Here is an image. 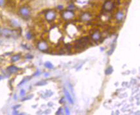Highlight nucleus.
<instances>
[{"label": "nucleus", "mask_w": 140, "mask_h": 115, "mask_svg": "<svg viewBox=\"0 0 140 115\" xmlns=\"http://www.w3.org/2000/svg\"><path fill=\"white\" fill-rule=\"evenodd\" d=\"M25 91H24V90H21V91H20V95L21 96V97H24V95H25Z\"/></svg>", "instance_id": "nucleus-15"}, {"label": "nucleus", "mask_w": 140, "mask_h": 115, "mask_svg": "<svg viewBox=\"0 0 140 115\" xmlns=\"http://www.w3.org/2000/svg\"><path fill=\"white\" fill-rule=\"evenodd\" d=\"M44 66L48 68H53V65H52V63L50 61H47L44 63Z\"/></svg>", "instance_id": "nucleus-13"}, {"label": "nucleus", "mask_w": 140, "mask_h": 115, "mask_svg": "<svg viewBox=\"0 0 140 115\" xmlns=\"http://www.w3.org/2000/svg\"><path fill=\"white\" fill-rule=\"evenodd\" d=\"M27 38H28V40H30V39H31L32 38V34H31V33L30 32H28L27 33Z\"/></svg>", "instance_id": "nucleus-16"}, {"label": "nucleus", "mask_w": 140, "mask_h": 115, "mask_svg": "<svg viewBox=\"0 0 140 115\" xmlns=\"http://www.w3.org/2000/svg\"><path fill=\"white\" fill-rule=\"evenodd\" d=\"M3 2V0H0V4H1V5H2Z\"/></svg>", "instance_id": "nucleus-19"}, {"label": "nucleus", "mask_w": 140, "mask_h": 115, "mask_svg": "<svg viewBox=\"0 0 140 115\" xmlns=\"http://www.w3.org/2000/svg\"><path fill=\"white\" fill-rule=\"evenodd\" d=\"M73 17H74V13L71 10H68L64 11L63 14V19L66 20V21L71 19Z\"/></svg>", "instance_id": "nucleus-3"}, {"label": "nucleus", "mask_w": 140, "mask_h": 115, "mask_svg": "<svg viewBox=\"0 0 140 115\" xmlns=\"http://www.w3.org/2000/svg\"><path fill=\"white\" fill-rule=\"evenodd\" d=\"M65 110H66V114H70V111H69V109H68V108L67 107H65Z\"/></svg>", "instance_id": "nucleus-17"}, {"label": "nucleus", "mask_w": 140, "mask_h": 115, "mask_svg": "<svg viewBox=\"0 0 140 115\" xmlns=\"http://www.w3.org/2000/svg\"><path fill=\"white\" fill-rule=\"evenodd\" d=\"M114 8V4L112 1H105L104 5H103V8L105 11L110 12Z\"/></svg>", "instance_id": "nucleus-5"}, {"label": "nucleus", "mask_w": 140, "mask_h": 115, "mask_svg": "<svg viewBox=\"0 0 140 115\" xmlns=\"http://www.w3.org/2000/svg\"><path fill=\"white\" fill-rule=\"evenodd\" d=\"M19 70V68L14 65H11L7 68V70H8V72L11 73V74H14V73L16 72Z\"/></svg>", "instance_id": "nucleus-8"}, {"label": "nucleus", "mask_w": 140, "mask_h": 115, "mask_svg": "<svg viewBox=\"0 0 140 115\" xmlns=\"http://www.w3.org/2000/svg\"><path fill=\"white\" fill-rule=\"evenodd\" d=\"M20 58H21V56H20V54H15V55H14L12 57L11 60H12V61H13V62H15V61L19 60Z\"/></svg>", "instance_id": "nucleus-12"}, {"label": "nucleus", "mask_w": 140, "mask_h": 115, "mask_svg": "<svg viewBox=\"0 0 140 115\" xmlns=\"http://www.w3.org/2000/svg\"><path fill=\"white\" fill-rule=\"evenodd\" d=\"M64 93H65V95H66V98H67L68 100L69 101V102H70V104H73V98H72L71 96L70 93H69V91H68V90H66V89H64Z\"/></svg>", "instance_id": "nucleus-10"}, {"label": "nucleus", "mask_w": 140, "mask_h": 115, "mask_svg": "<svg viewBox=\"0 0 140 115\" xmlns=\"http://www.w3.org/2000/svg\"><path fill=\"white\" fill-rule=\"evenodd\" d=\"M1 34L3 36L7 37H12L13 35H15V31H12V30H8V29H3L1 31Z\"/></svg>", "instance_id": "nucleus-6"}, {"label": "nucleus", "mask_w": 140, "mask_h": 115, "mask_svg": "<svg viewBox=\"0 0 140 115\" xmlns=\"http://www.w3.org/2000/svg\"><path fill=\"white\" fill-rule=\"evenodd\" d=\"M46 83H37V85H40V84H45Z\"/></svg>", "instance_id": "nucleus-18"}, {"label": "nucleus", "mask_w": 140, "mask_h": 115, "mask_svg": "<svg viewBox=\"0 0 140 115\" xmlns=\"http://www.w3.org/2000/svg\"><path fill=\"white\" fill-rule=\"evenodd\" d=\"M37 47L41 51H45L48 49V45L46 42L41 41L37 44Z\"/></svg>", "instance_id": "nucleus-4"}, {"label": "nucleus", "mask_w": 140, "mask_h": 115, "mask_svg": "<svg viewBox=\"0 0 140 115\" xmlns=\"http://www.w3.org/2000/svg\"><path fill=\"white\" fill-rule=\"evenodd\" d=\"M123 13L121 11H118V12L116 14V19H117V21H121L123 18Z\"/></svg>", "instance_id": "nucleus-11"}, {"label": "nucleus", "mask_w": 140, "mask_h": 115, "mask_svg": "<svg viewBox=\"0 0 140 115\" xmlns=\"http://www.w3.org/2000/svg\"><path fill=\"white\" fill-rule=\"evenodd\" d=\"M91 38L94 41H98L101 38V33L98 31H95L92 34Z\"/></svg>", "instance_id": "nucleus-7"}, {"label": "nucleus", "mask_w": 140, "mask_h": 115, "mask_svg": "<svg viewBox=\"0 0 140 115\" xmlns=\"http://www.w3.org/2000/svg\"><path fill=\"white\" fill-rule=\"evenodd\" d=\"M112 67H109V68L107 69L106 71H105V74H106L107 75L110 74H111V73H112Z\"/></svg>", "instance_id": "nucleus-14"}, {"label": "nucleus", "mask_w": 140, "mask_h": 115, "mask_svg": "<svg viewBox=\"0 0 140 115\" xmlns=\"http://www.w3.org/2000/svg\"><path fill=\"white\" fill-rule=\"evenodd\" d=\"M91 15L89 13H84L81 15V19L84 21H88L91 19Z\"/></svg>", "instance_id": "nucleus-9"}, {"label": "nucleus", "mask_w": 140, "mask_h": 115, "mask_svg": "<svg viewBox=\"0 0 140 115\" xmlns=\"http://www.w3.org/2000/svg\"><path fill=\"white\" fill-rule=\"evenodd\" d=\"M55 17H56L55 12L51 10L48 11L45 14L46 19L48 21H49V22H50V21H53V20L55 19Z\"/></svg>", "instance_id": "nucleus-2"}, {"label": "nucleus", "mask_w": 140, "mask_h": 115, "mask_svg": "<svg viewBox=\"0 0 140 115\" xmlns=\"http://www.w3.org/2000/svg\"><path fill=\"white\" fill-rule=\"evenodd\" d=\"M19 14L24 18H28L30 16L31 12L30 10L27 7H22L19 8Z\"/></svg>", "instance_id": "nucleus-1"}, {"label": "nucleus", "mask_w": 140, "mask_h": 115, "mask_svg": "<svg viewBox=\"0 0 140 115\" xmlns=\"http://www.w3.org/2000/svg\"><path fill=\"white\" fill-rule=\"evenodd\" d=\"M1 79H2V76H0V80H1Z\"/></svg>", "instance_id": "nucleus-20"}]
</instances>
